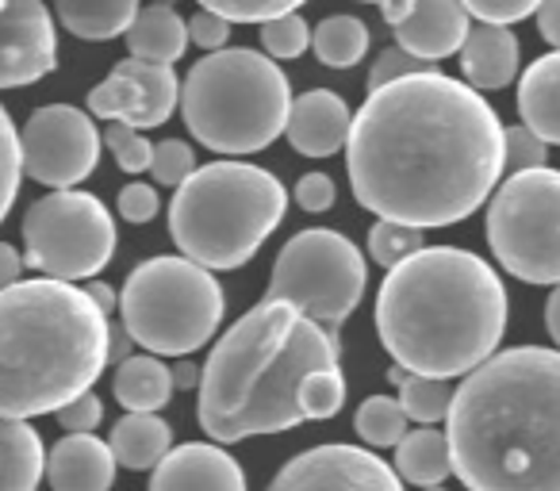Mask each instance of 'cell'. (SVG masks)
I'll list each match as a JSON object with an SVG mask.
<instances>
[{"label":"cell","mask_w":560,"mask_h":491,"mask_svg":"<svg viewBox=\"0 0 560 491\" xmlns=\"http://www.w3.org/2000/svg\"><path fill=\"white\" fill-rule=\"evenodd\" d=\"M353 200L381 219L453 226L503 177V124L468 81L411 73L369 89L346 142Z\"/></svg>","instance_id":"6da1fadb"},{"label":"cell","mask_w":560,"mask_h":491,"mask_svg":"<svg viewBox=\"0 0 560 491\" xmlns=\"http://www.w3.org/2000/svg\"><path fill=\"white\" fill-rule=\"evenodd\" d=\"M445 434L468 491H560V350L491 353L453 391Z\"/></svg>","instance_id":"7a4b0ae2"},{"label":"cell","mask_w":560,"mask_h":491,"mask_svg":"<svg viewBox=\"0 0 560 491\" xmlns=\"http://www.w3.org/2000/svg\"><path fill=\"white\" fill-rule=\"evenodd\" d=\"M376 335L411 373L468 376L503 342L506 289L480 254L422 246L384 277Z\"/></svg>","instance_id":"3957f363"},{"label":"cell","mask_w":560,"mask_h":491,"mask_svg":"<svg viewBox=\"0 0 560 491\" xmlns=\"http://www.w3.org/2000/svg\"><path fill=\"white\" fill-rule=\"evenodd\" d=\"M342 361L335 330L307 319L289 300L265 296L211 346L200 369L196 419L211 442L284 434L304 422L300 384L312 369Z\"/></svg>","instance_id":"277c9868"},{"label":"cell","mask_w":560,"mask_h":491,"mask_svg":"<svg viewBox=\"0 0 560 491\" xmlns=\"http://www.w3.org/2000/svg\"><path fill=\"white\" fill-rule=\"evenodd\" d=\"M112 315L73 281L0 289V419L55 414L108 369Z\"/></svg>","instance_id":"5b68a950"},{"label":"cell","mask_w":560,"mask_h":491,"mask_svg":"<svg viewBox=\"0 0 560 491\" xmlns=\"http://www.w3.org/2000/svg\"><path fill=\"white\" fill-rule=\"evenodd\" d=\"M284 211L289 192L277 173L249 162L196 165L192 177L173 188L170 238L211 273L242 269L284 223Z\"/></svg>","instance_id":"8992f818"},{"label":"cell","mask_w":560,"mask_h":491,"mask_svg":"<svg viewBox=\"0 0 560 491\" xmlns=\"http://www.w3.org/2000/svg\"><path fill=\"white\" fill-rule=\"evenodd\" d=\"M180 112L192 139L215 154H257L289 127L292 85L261 50H208L180 85Z\"/></svg>","instance_id":"52a82bcc"},{"label":"cell","mask_w":560,"mask_h":491,"mask_svg":"<svg viewBox=\"0 0 560 491\" xmlns=\"http://www.w3.org/2000/svg\"><path fill=\"white\" fill-rule=\"evenodd\" d=\"M226 312L223 284L185 254L139 261L119 296V319L135 346L158 358H188L211 342Z\"/></svg>","instance_id":"ba28073f"},{"label":"cell","mask_w":560,"mask_h":491,"mask_svg":"<svg viewBox=\"0 0 560 491\" xmlns=\"http://www.w3.org/2000/svg\"><path fill=\"white\" fill-rule=\"evenodd\" d=\"M369 284L365 254L353 246L346 234L312 226V231L292 234L280 246L269 273V300H289L307 319L327 330H342L346 319L358 312Z\"/></svg>","instance_id":"9c48e42d"},{"label":"cell","mask_w":560,"mask_h":491,"mask_svg":"<svg viewBox=\"0 0 560 491\" xmlns=\"http://www.w3.org/2000/svg\"><path fill=\"white\" fill-rule=\"evenodd\" d=\"M488 246L511 277L526 284H560V169L511 173L491 192Z\"/></svg>","instance_id":"30bf717a"},{"label":"cell","mask_w":560,"mask_h":491,"mask_svg":"<svg viewBox=\"0 0 560 491\" xmlns=\"http://www.w3.org/2000/svg\"><path fill=\"white\" fill-rule=\"evenodd\" d=\"M116 254V219L96 196L55 188L24 215V266L55 281H89Z\"/></svg>","instance_id":"8fae6325"},{"label":"cell","mask_w":560,"mask_h":491,"mask_svg":"<svg viewBox=\"0 0 560 491\" xmlns=\"http://www.w3.org/2000/svg\"><path fill=\"white\" fill-rule=\"evenodd\" d=\"M101 142L93 112L73 104H43L20 131L24 173L47 188H73L101 165Z\"/></svg>","instance_id":"7c38bea8"},{"label":"cell","mask_w":560,"mask_h":491,"mask_svg":"<svg viewBox=\"0 0 560 491\" xmlns=\"http://www.w3.org/2000/svg\"><path fill=\"white\" fill-rule=\"evenodd\" d=\"M180 101V78L170 62H147V58H127L116 62L112 73L89 93V112L96 119H116L139 131H154L173 116Z\"/></svg>","instance_id":"4fadbf2b"},{"label":"cell","mask_w":560,"mask_h":491,"mask_svg":"<svg viewBox=\"0 0 560 491\" xmlns=\"http://www.w3.org/2000/svg\"><path fill=\"white\" fill-rule=\"evenodd\" d=\"M265 491H404V476L361 445H315L284 460Z\"/></svg>","instance_id":"5bb4252c"},{"label":"cell","mask_w":560,"mask_h":491,"mask_svg":"<svg viewBox=\"0 0 560 491\" xmlns=\"http://www.w3.org/2000/svg\"><path fill=\"white\" fill-rule=\"evenodd\" d=\"M58 32L43 0H9L0 9V89H24L55 73Z\"/></svg>","instance_id":"9a60e30c"},{"label":"cell","mask_w":560,"mask_h":491,"mask_svg":"<svg viewBox=\"0 0 560 491\" xmlns=\"http://www.w3.org/2000/svg\"><path fill=\"white\" fill-rule=\"evenodd\" d=\"M381 16L399 47L430 58V62L460 55L468 32H472L468 9L460 0H388L381 4Z\"/></svg>","instance_id":"2e32d148"},{"label":"cell","mask_w":560,"mask_h":491,"mask_svg":"<svg viewBox=\"0 0 560 491\" xmlns=\"http://www.w3.org/2000/svg\"><path fill=\"white\" fill-rule=\"evenodd\" d=\"M150 491H246V472L215 442H185L154 465Z\"/></svg>","instance_id":"e0dca14e"},{"label":"cell","mask_w":560,"mask_h":491,"mask_svg":"<svg viewBox=\"0 0 560 491\" xmlns=\"http://www.w3.org/2000/svg\"><path fill=\"white\" fill-rule=\"evenodd\" d=\"M353 112L330 89H312V93L296 96L289 112V135L292 150L304 157H335L338 150L350 142Z\"/></svg>","instance_id":"ac0fdd59"},{"label":"cell","mask_w":560,"mask_h":491,"mask_svg":"<svg viewBox=\"0 0 560 491\" xmlns=\"http://www.w3.org/2000/svg\"><path fill=\"white\" fill-rule=\"evenodd\" d=\"M116 453L108 442L89 434H66L47 453V480L55 491H112L116 483Z\"/></svg>","instance_id":"d6986e66"},{"label":"cell","mask_w":560,"mask_h":491,"mask_svg":"<svg viewBox=\"0 0 560 491\" xmlns=\"http://www.w3.org/2000/svg\"><path fill=\"white\" fill-rule=\"evenodd\" d=\"M518 35L506 24H476L468 32L465 47H460V73L472 89L491 93V89H506L518 78Z\"/></svg>","instance_id":"ffe728a7"},{"label":"cell","mask_w":560,"mask_h":491,"mask_svg":"<svg viewBox=\"0 0 560 491\" xmlns=\"http://www.w3.org/2000/svg\"><path fill=\"white\" fill-rule=\"evenodd\" d=\"M518 116L549 147H560V50L526 66L518 81Z\"/></svg>","instance_id":"44dd1931"},{"label":"cell","mask_w":560,"mask_h":491,"mask_svg":"<svg viewBox=\"0 0 560 491\" xmlns=\"http://www.w3.org/2000/svg\"><path fill=\"white\" fill-rule=\"evenodd\" d=\"M127 50L135 58H147V62H177L185 55L188 39V20H180V12L173 9V0H158L150 9H139L135 24L127 27Z\"/></svg>","instance_id":"7402d4cb"},{"label":"cell","mask_w":560,"mask_h":491,"mask_svg":"<svg viewBox=\"0 0 560 491\" xmlns=\"http://www.w3.org/2000/svg\"><path fill=\"white\" fill-rule=\"evenodd\" d=\"M47 476V449L27 419H0V491H35Z\"/></svg>","instance_id":"603a6c76"},{"label":"cell","mask_w":560,"mask_h":491,"mask_svg":"<svg viewBox=\"0 0 560 491\" xmlns=\"http://www.w3.org/2000/svg\"><path fill=\"white\" fill-rule=\"evenodd\" d=\"M108 445L124 468H131V472H150V468L173 449V426L165 419H158V411H127L124 419L112 426Z\"/></svg>","instance_id":"cb8c5ba5"},{"label":"cell","mask_w":560,"mask_h":491,"mask_svg":"<svg viewBox=\"0 0 560 491\" xmlns=\"http://www.w3.org/2000/svg\"><path fill=\"white\" fill-rule=\"evenodd\" d=\"M112 391L127 411H162L173 399V365H165L158 353H131L116 365Z\"/></svg>","instance_id":"d4e9b609"},{"label":"cell","mask_w":560,"mask_h":491,"mask_svg":"<svg viewBox=\"0 0 560 491\" xmlns=\"http://www.w3.org/2000/svg\"><path fill=\"white\" fill-rule=\"evenodd\" d=\"M58 24L89 43H108L127 35L139 16V0H55Z\"/></svg>","instance_id":"484cf974"},{"label":"cell","mask_w":560,"mask_h":491,"mask_svg":"<svg viewBox=\"0 0 560 491\" xmlns=\"http://www.w3.org/2000/svg\"><path fill=\"white\" fill-rule=\"evenodd\" d=\"M396 472L404 476V483H415V488L445 483L453 472L450 434L430 430V426L407 430L404 442L396 445Z\"/></svg>","instance_id":"4316f807"},{"label":"cell","mask_w":560,"mask_h":491,"mask_svg":"<svg viewBox=\"0 0 560 491\" xmlns=\"http://www.w3.org/2000/svg\"><path fill=\"white\" fill-rule=\"evenodd\" d=\"M312 50L327 70H353L369 50V27L358 16H327L312 27Z\"/></svg>","instance_id":"83f0119b"},{"label":"cell","mask_w":560,"mask_h":491,"mask_svg":"<svg viewBox=\"0 0 560 491\" xmlns=\"http://www.w3.org/2000/svg\"><path fill=\"white\" fill-rule=\"evenodd\" d=\"M399 404H404L407 419L434 426V422L450 419L453 407V384L445 376H427V373H407V381L399 384Z\"/></svg>","instance_id":"f1b7e54d"},{"label":"cell","mask_w":560,"mask_h":491,"mask_svg":"<svg viewBox=\"0 0 560 491\" xmlns=\"http://www.w3.org/2000/svg\"><path fill=\"white\" fill-rule=\"evenodd\" d=\"M407 422L411 419H407L404 404L392 396H369L365 404L358 407V414H353V430H358L369 445H376V449H396L407 434Z\"/></svg>","instance_id":"f546056e"},{"label":"cell","mask_w":560,"mask_h":491,"mask_svg":"<svg viewBox=\"0 0 560 491\" xmlns=\"http://www.w3.org/2000/svg\"><path fill=\"white\" fill-rule=\"evenodd\" d=\"M422 246H427V231L411 223H399V219H376L373 231H369V258L384 269L399 266V261L411 258Z\"/></svg>","instance_id":"4dcf8cb0"},{"label":"cell","mask_w":560,"mask_h":491,"mask_svg":"<svg viewBox=\"0 0 560 491\" xmlns=\"http://www.w3.org/2000/svg\"><path fill=\"white\" fill-rule=\"evenodd\" d=\"M346 404V376L338 365L312 369L300 384V407L304 419H335Z\"/></svg>","instance_id":"1f68e13d"},{"label":"cell","mask_w":560,"mask_h":491,"mask_svg":"<svg viewBox=\"0 0 560 491\" xmlns=\"http://www.w3.org/2000/svg\"><path fill=\"white\" fill-rule=\"evenodd\" d=\"M20 177H24V150H20V131H16V124H12L9 108L0 104V223L9 219L12 203H16Z\"/></svg>","instance_id":"d6a6232c"},{"label":"cell","mask_w":560,"mask_h":491,"mask_svg":"<svg viewBox=\"0 0 560 491\" xmlns=\"http://www.w3.org/2000/svg\"><path fill=\"white\" fill-rule=\"evenodd\" d=\"M261 47L269 58H300L307 47H312V27H307V20L296 12H284V16H272L261 24Z\"/></svg>","instance_id":"836d02e7"},{"label":"cell","mask_w":560,"mask_h":491,"mask_svg":"<svg viewBox=\"0 0 560 491\" xmlns=\"http://www.w3.org/2000/svg\"><path fill=\"white\" fill-rule=\"evenodd\" d=\"M104 147L112 150V157H116L119 169L131 173V177L147 173L150 162H154V147H150V139L131 124H116V119H112V127L104 131Z\"/></svg>","instance_id":"e575fe53"},{"label":"cell","mask_w":560,"mask_h":491,"mask_svg":"<svg viewBox=\"0 0 560 491\" xmlns=\"http://www.w3.org/2000/svg\"><path fill=\"white\" fill-rule=\"evenodd\" d=\"M307 0H200V9L219 12L231 24H265L272 16H284V12L304 9Z\"/></svg>","instance_id":"d590c367"},{"label":"cell","mask_w":560,"mask_h":491,"mask_svg":"<svg viewBox=\"0 0 560 491\" xmlns=\"http://www.w3.org/2000/svg\"><path fill=\"white\" fill-rule=\"evenodd\" d=\"M549 162V142L537 131H529L526 124L518 127H503V165L511 173L522 169H537V165Z\"/></svg>","instance_id":"8d00e7d4"},{"label":"cell","mask_w":560,"mask_h":491,"mask_svg":"<svg viewBox=\"0 0 560 491\" xmlns=\"http://www.w3.org/2000/svg\"><path fill=\"white\" fill-rule=\"evenodd\" d=\"M192 169H196V154H192V147H188V142L162 139L154 147V162H150V173H154L158 185H170V188L185 185V180L192 177Z\"/></svg>","instance_id":"74e56055"},{"label":"cell","mask_w":560,"mask_h":491,"mask_svg":"<svg viewBox=\"0 0 560 491\" xmlns=\"http://www.w3.org/2000/svg\"><path fill=\"white\" fill-rule=\"evenodd\" d=\"M430 70H438V62L411 55V50H404L396 43V47H388V50L376 55L373 70H369V89H381V85H388V81L411 78V73H430Z\"/></svg>","instance_id":"f35d334b"},{"label":"cell","mask_w":560,"mask_h":491,"mask_svg":"<svg viewBox=\"0 0 560 491\" xmlns=\"http://www.w3.org/2000/svg\"><path fill=\"white\" fill-rule=\"evenodd\" d=\"M460 4L480 24H506V27L537 16V9H541V0H460Z\"/></svg>","instance_id":"ab89813d"},{"label":"cell","mask_w":560,"mask_h":491,"mask_svg":"<svg viewBox=\"0 0 560 491\" xmlns=\"http://www.w3.org/2000/svg\"><path fill=\"white\" fill-rule=\"evenodd\" d=\"M116 208L127 223H150V219L158 215V208H162V200H158L154 185H147V180H131V185L119 188Z\"/></svg>","instance_id":"60d3db41"},{"label":"cell","mask_w":560,"mask_h":491,"mask_svg":"<svg viewBox=\"0 0 560 491\" xmlns=\"http://www.w3.org/2000/svg\"><path fill=\"white\" fill-rule=\"evenodd\" d=\"M335 200H338V188H335V177H327V173H304V177L296 180V203L304 211H312V215L330 211Z\"/></svg>","instance_id":"b9f144b4"},{"label":"cell","mask_w":560,"mask_h":491,"mask_svg":"<svg viewBox=\"0 0 560 491\" xmlns=\"http://www.w3.org/2000/svg\"><path fill=\"white\" fill-rule=\"evenodd\" d=\"M58 422H62V430H70V434H89V430L101 426L104 419V404L93 396V391H85V396L70 399L66 407H58Z\"/></svg>","instance_id":"7bdbcfd3"},{"label":"cell","mask_w":560,"mask_h":491,"mask_svg":"<svg viewBox=\"0 0 560 491\" xmlns=\"http://www.w3.org/2000/svg\"><path fill=\"white\" fill-rule=\"evenodd\" d=\"M188 39L200 50H223L226 39H231V20L219 16V12L200 9L192 20H188Z\"/></svg>","instance_id":"ee69618b"},{"label":"cell","mask_w":560,"mask_h":491,"mask_svg":"<svg viewBox=\"0 0 560 491\" xmlns=\"http://www.w3.org/2000/svg\"><path fill=\"white\" fill-rule=\"evenodd\" d=\"M537 32L552 50H560V0H541L537 9Z\"/></svg>","instance_id":"f6af8a7d"},{"label":"cell","mask_w":560,"mask_h":491,"mask_svg":"<svg viewBox=\"0 0 560 491\" xmlns=\"http://www.w3.org/2000/svg\"><path fill=\"white\" fill-rule=\"evenodd\" d=\"M20 273H24V254H20L12 242H0V289L16 284Z\"/></svg>","instance_id":"bcb514c9"},{"label":"cell","mask_w":560,"mask_h":491,"mask_svg":"<svg viewBox=\"0 0 560 491\" xmlns=\"http://www.w3.org/2000/svg\"><path fill=\"white\" fill-rule=\"evenodd\" d=\"M131 346H135V338H131V330L124 327V319H112V327H108V365H119V361H127L131 358Z\"/></svg>","instance_id":"7dc6e473"},{"label":"cell","mask_w":560,"mask_h":491,"mask_svg":"<svg viewBox=\"0 0 560 491\" xmlns=\"http://www.w3.org/2000/svg\"><path fill=\"white\" fill-rule=\"evenodd\" d=\"M173 388H200V365H192L188 358H180L177 365H173Z\"/></svg>","instance_id":"c3c4849f"},{"label":"cell","mask_w":560,"mask_h":491,"mask_svg":"<svg viewBox=\"0 0 560 491\" xmlns=\"http://www.w3.org/2000/svg\"><path fill=\"white\" fill-rule=\"evenodd\" d=\"M545 330H549V338L557 342V350H560V284L552 289L549 304H545Z\"/></svg>","instance_id":"681fc988"},{"label":"cell","mask_w":560,"mask_h":491,"mask_svg":"<svg viewBox=\"0 0 560 491\" xmlns=\"http://www.w3.org/2000/svg\"><path fill=\"white\" fill-rule=\"evenodd\" d=\"M89 296H93L96 304H101V307H104V312H108V315H116V307H119V296H116V292L108 289V284H101V281H89Z\"/></svg>","instance_id":"f907efd6"},{"label":"cell","mask_w":560,"mask_h":491,"mask_svg":"<svg viewBox=\"0 0 560 491\" xmlns=\"http://www.w3.org/2000/svg\"><path fill=\"white\" fill-rule=\"evenodd\" d=\"M407 373H411V369H407V365H399V361H396V365L388 369V381H392V384H396V388H399V384L407 381Z\"/></svg>","instance_id":"816d5d0a"},{"label":"cell","mask_w":560,"mask_h":491,"mask_svg":"<svg viewBox=\"0 0 560 491\" xmlns=\"http://www.w3.org/2000/svg\"><path fill=\"white\" fill-rule=\"evenodd\" d=\"M358 4H388V0H358Z\"/></svg>","instance_id":"f5cc1de1"},{"label":"cell","mask_w":560,"mask_h":491,"mask_svg":"<svg viewBox=\"0 0 560 491\" xmlns=\"http://www.w3.org/2000/svg\"><path fill=\"white\" fill-rule=\"evenodd\" d=\"M422 491H445L442 483H430V488H422Z\"/></svg>","instance_id":"db71d44e"},{"label":"cell","mask_w":560,"mask_h":491,"mask_svg":"<svg viewBox=\"0 0 560 491\" xmlns=\"http://www.w3.org/2000/svg\"><path fill=\"white\" fill-rule=\"evenodd\" d=\"M4 4H9V0H0V9H4Z\"/></svg>","instance_id":"11a10c76"}]
</instances>
